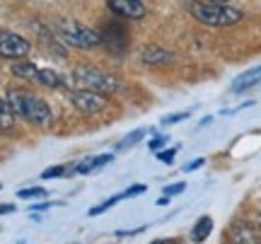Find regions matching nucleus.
<instances>
[{
  "label": "nucleus",
  "mask_w": 261,
  "mask_h": 244,
  "mask_svg": "<svg viewBox=\"0 0 261 244\" xmlns=\"http://www.w3.org/2000/svg\"><path fill=\"white\" fill-rule=\"evenodd\" d=\"M189 15L205 27H232L242 19V12L232 5H218L208 0H187Z\"/></svg>",
  "instance_id": "f257e3e1"
},
{
  "label": "nucleus",
  "mask_w": 261,
  "mask_h": 244,
  "mask_svg": "<svg viewBox=\"0 0 261 244\" xmlns=\"http://www.w3.org/2000/svg\"><path fill=\"white\" fill-rule=\"evenodd\" d=\"M54 32L58 34V39L68 44V46L73 48H97L104 44V37L102 32H97V29L87 27L83 22H77V19H68V17H61L54 22Z\"/></svg>",
  "instance_id": "f03ea898"
},
{
  "label": "nucleus",
  "mask_w": 261,
  "mask_h": 244,
  "mask_svg": "<svg viewBox=\"0 0 261 244\" xmlns=\"http://www.w3.org/2000/svg\"><path fill=\"white\" fill-rule=\"evenodd\" d=\"M10 102L15 106V112L17 116L22 119H27L29 123H37V126H48V123L54 121V112H51V106H48L41 97L32 92H8Z\"/></svg>",
  "instance_id": "7ed1b4c3"
},
{
  "label": "nucleus",
  "mask_w": 261,
  "mask_h": 244,
  "mask_svg": "<svg viewBox=\"0 0 261 244\" xmlns=\"http://www.w3.org/2000/svg\"><path fill=\"white\" fill-rule=\"evenodd\" d=\"M73 83L80 85V90H92V92H99V94H114L121 90V85H119L116 77L92 66L73 68Z\"/></svg>",
  "instance_id": "20e7f679"
},
{
  "label": "nucleus",
  "mask_w": 261,
  "mask_h": 244,
  "mask_svg": "<svg viewBox=\"0 0 261 244\" xmlns=\"http://www.w3.org/2000/svg\"><path fill=\"white\" fill-rule=\"evenodd\" d=\"M29 51H32V44H29V39L19 37L15 32H3L0 34V53L5 61H22V58L29 56Z\"/></svg>",
  "instance_id": "39448f33"
},
{
  "label": "nucleus",
  "mask_w": 261,
  "mask_h": 244,
  "mask_svg": "<svg viewBox=\"0 0 261 244\" xmlns=\"http://www.w3.org/2000/svg\"><path fill=\"white\" fill-rule=\"evenodd\" d=\"M70 102L77 112L87 114V116H94V114L104 112L107 106H109V99L99 92H92V90H75L70 94Z\"/></svg>",
  "instance_id": "423d86ee"
},
{
  "label": "nucleus",
  "mask_w": 261,
  "mask_h": 244,
  "mask_svg": "<svg viewBox=\"0 0 261 244\" xmlns=\"http://www.w3.org/2000/svg\"><path fill=\"white\" fill-rule=\"evenodd\" d=\"M227 244H261V230L247 220H237L227 230Z\"/></svg>",
  "instance_id": "0eeeda50"
},
{
  "label": "nucleus",
  "mask_w": 261,
  "mask_h": 244,
  "mask_svg": "<svg viewBox=\"0 0 261 244\" xmlns=\"http://www.w3.org/2000/svg\"><path fill=\"white\" fill-rule=\"evenodd\" d=\"M107 8L116 17L123 19H143L148 15V8L143 5V0H107Z\"/></svg>",
  "instance_id": "6e6552de"
},
{
  "label": "nucleus",
  "mask_w": 261,
  "mask_h": 244,
  "mask_svg": "<svg viewBox=\"0 0 261 244\" xmlns=\"http://www.w3.org/2000/svg\"><path fill=\"white\" fill-rule=\"evenodd\" d=\"M140 61L145 66H165V63L174 61V51H169L165 46H158V44H148V46L140 51Z\"/></svg>",
  "instance_id": "1a4fd4ad"
},
{
  "label": "nucleus",
  "mask_w": 261,
  "mask_h": 244,
  "mask_svg": "<svg viewBox=\"0 0 261 244\" xmlns=\"http://www.w3.org/2000/svg\"><path fill=\"white\" fill-rule=\"evenodd\" d=\"M102 37L107 44H114L116 48H123L126 44H128V34H126V27L123 24H119V22H109L107 27H104Z\"/></svg>",
  "instance_id": "9d476101"
},
{
  "label": "nucleus",
  "mask_w": 261,
  "mask_h": 244,
  "mask_svg": "<svg viewBox=\"0 0 261 244\" xmlns=\"http://www.w3.org/2000/svg\"><path fill=\"white\" fill-rule=\"evenodd\" d=\"M12 75L19 77V80H32V83H39V73H41V68L34 66L32 61H17V63H12Z\"/></svg>",
  "instance_id": "9b49d317"
},
{
  "label": "nucleus",
  "mask_w": 261,
  "mask_h": 244,
  "mask_svg": "<svg viewBox=\"0 0 261 244\" xmlns=\"http://www.w3.org/2000/svg\"><path fill=\"white\" fill-rule=\"evenodd\" d=\"M261 83V66L252 68V70H247L242 75L237 77L232 83V92H247V90H252L254 85Z\"/></svg>",
  "instance_id": "f8f14e48"
},
{
  "label": "nucleus",
  "mask_w": 261,
  "mask_h": 244,
  "mask_svg": "<svg viewBox=\"0 0 261 244\" xmlns=\"http://www.w3.org/2000/svg\"><path fill=\"white\" fill-rule=\"evenodd\" d=\"M211 232H213V218L201 215L196 220V225L191 227V242H196V244L205 242V237L211 235Z\"/></svg>",
  "instance_id": "ddd939ff"
},
{
  "label": "nucleus",
  "mask_w": 261,
  "mask_h": 244,
  "mask_svg": "<svg viewBox=\"0 0 261 244\" xmlns=\"http://www.w3.org/2000/svg\"><path fill=\"white\" fill-rule=\"evenodd\" d=\"M0 114H3V131H10L12 128V123H15V116H17V112H15V106H12V102H10V97L5 94L3 99H0Z\"/></svg>",
  "instance_id": "4468645a"
},
{
  "label": "nucleus",
  "mask_w": 261,
  "mask_h": 244,
  "mask_svg": "<svg viewBox=\"0 0 261 244\" xmlns=\"http://www.w3.org/2000/svg\"><path fill=\"white\" fill-rule=\"evenodd\" d=\"M61 75H58L56 70H51V68H41V73H39V85H44V87H61Z\"/></svg>",
  "instance_id": "2eb2a0df"
},
{
  "label": "nucleus",
  "mask_w": 261,
  "mask_h": 244,
  "mask_svg": "<svg viewBox=\"0 0 261 244\" xmlns=\"http://www.w3.org/2000/svg\"><path fill=\"white\" fill-rule=\"evenodd\" d=\"M121 198H128V196H126V191H123V194H119V196H114V198H107V201H104V203H99V206L90 208V215H99V213H104V210H109V208L116 206Z\"/></svg>",
  "instance_id": "dca6fc26"
},
{
  "label": "nucleus",
  "mask_w": 261,
  "mask_h": 244,
  "mask_svg": "<svg viewBox=\"0 0 261 244\" xmlns=\"http://www.w3.org/2000/svg\"><path fill=\"white\" fill-rule=\"evenodd\" d=\"M143 135H145V128H138V131L128 133V135H126V138H123V141L119 143V148H133L136 143L143 141Z\"/></svg>",
  "instance_id": "f3484780"
},
{
  "label": "nucleus",
  "mask_w": 261,
  "mask_h": 244,
  "mask_svg": "<svg viewBox=\"0 0 261 244\" xmlns=\"http://www.w3.org/2000/svg\"><path fill=\"white\" fill-rule=\"evenodd\" d=\"M94 172V157H85L75 165V174H92Z\"/></svg>",
  "instance_id": "a211bd4d"
},
{
  "label": "nucleus",
  "mask_w": 261,
  "mask_h": 244,
  "mask_svg": "<svg viewBox=\"0 0 261 244\" xmlns=\"http://www.w3.org/2000/svg\"><path fill=\"white\" fill-rule=\"evenodd\" d=\"M48 191H44V188H39V186H32V188H22L17 196L19 198H44Z\"/></svg>",
  "instance_id": "6ab92c4d"
},
{
  "label": "nucleus",
  "mask_w": 261,
  "mask_h": 244,
  "mask_svg": "<svg viewBox=\"0 0 261 244\" xmlns=\"http://www.w3.org/2000/svg\"><path fill=\"white\" fill-rule=\"evenodd\" d=\"M63 172H65L63 165H56V167L44 169V174H41V179H58V177H63Z\"/></svg>",
  "instance_id": "aec40b11"
},
{
  "label": "nucleus",
  "mask_w": 261,
  "mask_h": 244,
  "mask_svg": "<svg viewBox=\"0 0 261 244\" xmlns=\"http://www.w3.org/2000/svg\"><path fill=\"white\" fill-rule=\"evenodd\" d=\"M174 155H177V150H174V148H169V150H160L158 152V160L165 162V165H172V162H174Z\"/></svg>",
  "instance_id": "412c9836"
},
{
  "label": "nucleus",
  "mask_w": 261,
  "mask_h": 244,
  "mask_svg": "<svg viewBox=\"0 0 261 244\" xmlns=\"http://www.w3.org/2000/svg\"><path fill=\"white\" fill-rule=\"evenodd\" d=\"M187 116H189V112H177V114H172V116H165V119H162V123H165V126H172V123L184 121Z\"/></svg>",
  "instance_id": "4be33fe9"
},
{
  "label": "nucleus",
  "mask_w": 261,
  "mask_h": 244,
  "mask_svg": "<svg viewBox=\"0 0 261 244\" xmlns=\"http://www.w3.org/2000/svg\"><path fill=\"white\" fill-rule=\"evenodd\" d=\"M145 191H148V186H145V184H133V186L126 188V196L133 198V196H140V194H145Z\"/></svg>",
  "instance_id": "5701e85b"
},
{
  "label": "nucleus",
  "mask_w": 261,
  "mask_h": 244,
  "mask_svg": "<svg viewBox=\"0 0 261 244\" xmlns=\"http://www.w3.org/2000/svg\"><path fill=\"white\" fill-rule=\"evenodd\" d=\"M184 188H187V181H177V184H172V186L165 188V194H167V196H177V194H181Z\"/></svg>",
  "instance_id": "b1692460"
},
{
  "label": "nucleus",
  "mask_w": 261,
  "mask_h": 244,
  "mask_svg": "<svg viewBox=\"0 0 261 244\" xmlns=\"http://www.w3.org/2000/svg\"><path fill=\"white\" fill-rule=\"evenodd\" d=\"M165 143H167V135H158V138H152V141H150V150L160 152V148H162Z\"/></svg>",
  "instance_id": "393cba45"
},
{
  "label": "nucleus",
  "mask_w": 261,
  "mask_h": 244,
  "mask_svg": "<svg viewBox=\"0 0 261 244\" xmlns=\"http://www.w3.org/2000/svg\"><path fill=\"white\" fill-rule=\"evenodd\" d=\"M114 160V155H102V157H94V172L97 169H102L107 162H112Z\"/></svg>",
  "instance_id": "a878e982"
},
{
  "label": "nucleus",
  "mask_w": 261,
  "mask_h": 244,
  "mask_svg": "<svg viewBox=\"0 0 261 244\" xmlns=\"http://www.w3.org/2000/svg\"><path fill=\"white\" fill-rule=\"evenodd\" d=\"M203 157H198V160H194V162H191V165H187V167H184V172H194V169H198V167H201V165H203Z\"/></svg>",
  "instance_id": "bb28decb"
},
{
  "label": "nucleus",
  "mask_w": 261,
  "mask_h": 244,
  "mask_svg": "<svg viewBox=\"0 0 261 244\" xmlns=\"http://www.w3.org/2000/svg\"><path fill=\"white\" fill-rule=\"evenodd\" d=\"M3 215H10V213H15V206H10V203H3Z\"/></svg>",
  "instance_id": "cd10ccee"
},
{
  "label": "nucleus",
  "mask_w": 261,
  "mask_h": 244,
  "mask_svg": "<svg viewBox=\"0 0 261 244\" xmlns=\"http://www.w3.org/2000/svg\"><path fill=\"white\" fill-rule=\"evenodd\" d=\"M165 203H169V196H162V198H158V206H165Z\"/></svg>",
  "instance_id": "c85d7f7f"
},
{
  "label": "nucleus",
  "mask_w": 261,
  "mask_h": 244,
  "mask_svg": "<svg viewBox=\"0 0 261 244\" xmlns=\"http://www.w3.org/2000/svg\"><path fill=\"white\" fill-rule=\"evenodd\" d=\"M208 3H218V5H227L230 0H208Z\"/></svg>",
  "instance_id": "c756f323"
},
{
  "label": "nucleus",
  "mask_w": 261,
  "mask_h": 244,
  "mask_svg": "<svg viewBox=\"0 0 261 244\" xmlns=\"http://www.w3.org/2000/svg\"><path fill=\"white\" fill-rule=\"evenodd\" d=\"M152 244H169V242H167V239H155Z\"/></svg>",
  "instance_id": "7c9ffc66"
},
{
  "label": "nucleus",
  "mask_w": 261,
  "mask_h": 244,
  "mask_svg": "<svg viewBox=\"0 0 261 244\" xmlns=\"http://www.w3.org/2000/svg\"><path fill=\"white\" fill-rule=\"evenodd\" d=\"M259 230H261V215H259Z\"/></svg>",
  "instance_id": "2f4dec72"
}]
</instances>
